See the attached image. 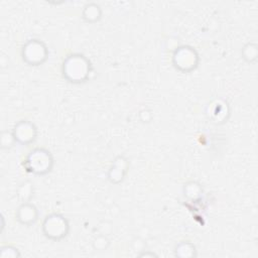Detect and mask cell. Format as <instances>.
Returning a JSON list of instances; mask_svg holds the SVG:
<instances>
[{
    "label": "cell",
    "mask_w": 258,
    "mask_h": 258,
    "mask_svg": "<svg viewBox=\"0 0 258 258\" xmlns=\"http://www.w3.org/2000/svg\"><path fill=\"white\" fill-rule=\"evenodd\" d=\"M93 67L90 59L82 53H71L66 56L61 64V75L72 84L86 83L92 74Z\"/></svg>",
    "instance_id": "cell-1"
},
{
    "label": "cell",
    "mask_w": 258,
    "mask_h": 258,
    "mask_svg": "<svg viewBox=\"0 0 258 258\" xmlns=\"http://www.w3.org/2000/svg\"><path fill=\"white\" fill-rule=\"evenodd\" d=\"M54 164L51 152L44 147H35L30 150L22 161L24 170L34 175H45L49 173Z\"/></svg>",
    "instance_id": "cell-2"
},
{
    "label": "cell",
    "mask_w": 258,
    "mask_h": 258,
    "mask_svg": "<svg viewBox=\"0 0 258 258\" xmlns=\"http://www.w3.org/2000/svg\"><path fill=\"white\" fill-rule=\"evenodd\" d=\"M41 231L45 238L51 241H61L70 233V222L61 214L51 213L42 221Z\"/></svg>",
    "instance_id": "cell-3"
},
{
    "label": "cell",
    "mask_w": 258,
    "mask_h": 258,
    "mask_svg": "<svg viewBox=\"0 0 258 258\" xmlns=\"http://www.w3.org/2000/svg\"><path fill=\"white\" fill-rule=\"evenodd\" d=\"M172 66L180 73L187 74L195 71L200 62L198 51L190 45L177 46L171 57Z\"/></svg>",
    "instance_id": "cell-4"
},
{
    "label": "cell",
    "mask_w": 258,
    "mask_h": 258,
    "mask_svg": "<svg viewBox=\"0 0 258 258\" xmlns=\"http://www.w3.org/2000/svg\"><path fill=\"white\" fill-rule=\"evenodd\" d=\"M48 48L46 44L37 38L28 39L21 47L22 60L32 67L41 66L48 58Z\"/></svg>",
    "instance_id": "cell-5"
},
{
    "label": "cell",
    "mask_w": 258,
    "mask_h": 258,
    "mask_svg": "<svg viewBox=\"0 0 258 258\" xmlns=\"http://www.w3.org/2000/svg\"><path fill=\"white\" fill-rule=\"evenodd\" d=\"M16 143L20 145L32 144L37 138V127L29 120L23 119L15 123L12 129Z\"/></svg>",
    "instance_id": "cell-6"
},
{
    "label": "cell",
    "mask_w": 258,
    "mask_h": 258,
    "mask_svg": "<svg viewBox=\"0 0 258 258\" xmlns=\"http://www.w3.org/2000/svg\"><path fill=\"white\" fill-rule=\"evenodd\" d=\"M129 170V161L124 155L116 156L107 172V179L112 184H119L121 183Z\"/></svg>",
    "instance_id": "cell-7"
},
{
    "label": "cell",
    "mask_w": 258,
    "mask_h": 258,
    "mask_svg": "<svg viewBox=\"0 0 258 258\" xmlns=\"http://www.w3.org/2000/svg\"><path fill=\"white\" fill-rule=\"evenodd\" d=\"M38 210L35 205L30 202L21 203L16 210L15 218L17 222L24 226H31L38 220Z\"/></svg>",
    "instance_id": "cell-8"
},
{
    "label": "cell",
    "mask_w": 258,
    "mask_h": 258,
    "mask_svg": "<svg viewBox=\"0 0 258 258\" xmlns=\"http://www.w3.org/2000/svg\"><path fill=\"white\" fill-rule=\"evenodd\" d=\"M103 15L101 6L96 2L87 3L82 10V19L87 23L98 22Z\"/></svg>",
    "instance_id": "cell-9"
},
{
    "label": "cell",
    "mask_w": 258,
    "mask_h": 258,
    "mask_svg": "<svg viewBox=\"0 0 258 258\" xmlns=\"http://www.w3.org/2000/svg\"><path fill=\"white\" fill-rule=\"evenodd\" d=\"M173 253L175 257L180 258H191L197 257V248L190 241H180L175 244Z\"/></svg>",
    "instance_id": "cell-10"
},
{
    "label": "cell",
    "mask_w": 258,
    "mask_h": 258,
    "mask_svg": "<svg viewBox=\"0 0 258 258\" xmlns=\"http://www.w3.org/2000/svg\"><path fill=\"white\" fill-rule=\"evenodd\" d=\"M182 192L185 199L189 201H198L202 197L203 188L199 182L195 180H190L183 184Z\"/></svg>",
    "instance_id": "cell-11"
},
{
    "label": "cell",
    "mask_w": 258,
    "mask_h": 258,
    "mask_svg": "<svg viewBox=\"0 0 258 258\" xmlns=\"http://www.w3.org/2000/svg\"><path fill=\"white\" fill-rule=\"evenodd\" d=\"M33 194H34V186L30 180L23 181L16 190V197L20 202V204L30 202L31 199L33 198Z\"/></svg>",
    "instance_id": "cell-12"
},
{
    "label": "cell",
    "mask_w": 258,
    "mask_h": 258,
    "mask_svg": "<svg viewBox=\"0 0 258 258\" xmlns=\"http://www.w3.org/2000/svg\"><path fill=\"white\" fill-rule=\"evenodd\" d=\"M241 56L247 63H255L258 57V46L254 42H247L241 49Z\"/></svg>",
    "instance_id": "cell-13"
},
{
    "label": "cell",
    "mask_w": 258,
    "mask_h": 258,
    "mask_svg": "<svg viewBox=\"0 0 258 258\" xmlns=\"http://www.w3.org/2000/svg\"><path fill=\"white\" fill-rule=\"evenodd\" d=\"M15 143H16V140L12 131L3 130L1 132V148L2 149H11Z\"/></svg>",
    "instance_id": "cell-14"
},
{
    "label": "cell",
    "mask_w": 258,
    "mask_h": 258,
    "mask_svg": "<svg viewBox=\"0 0 258 258\" xmlns=\"http://www.w3.org/2000/svg\"><path fill=\"white\" fill-rule=\"evenodd\" d=\"M92 246H93V249L96 251H104V250H107L108 247L110 246V240L108 239L107 236L101 234L94 238L92 242Z\"/></svg>",
    "instance_id": "cell-15"
},
{
    "label": "cell",
    "mask_w": 258,
    "mask_h": 258,
    "mask_svg": "<svg viewBox=\"0 0 258 258\" xmlns=\"http://www.w3.org/2000/svg\"><path fill=\"white\" fill-rule=\"evenodd\" d=\"M21 254L15 246L12 245H4L0 249V257L1 258H18Z\"/></svg>",
    "instance_id": "cell-16"
},
{
    "label": "cell",
    "mask_w": 258,
    "mask_h": 258,
    "mask_svg": "<svg viewBox=\"0 0 258 258\" xmlns=\"http://www.w3.org/2000/svg\"><path fill=\"white\" fill-rule=\"evenodd\" d=\"M139 257H157V255L153 252H149V251H145V252H142L140 254H138Z\"/></svg>",
    "instance_id": "cell-17"
}]
</instances>
